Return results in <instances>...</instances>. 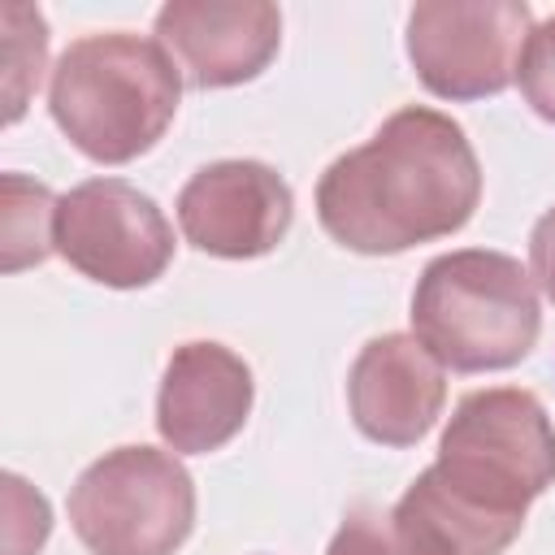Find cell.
<instances>
[{
	"instance_id": "cell-11",
	"label": "cell",
	"mask_w": 555,
	"mask_h": 555,
	"mask_svg": "<svg viewBox=\"0 0 555 555\" xmlns=\"http://www.w3.org/2000/svg\"><path fill=\"white\" fill-rule=\"evenodd\" d=\"M256 382L243 356L221 343H182L173 347L160 395H156V429L178 455H208L225 447L251 416Z\"/></svg>"
},
{
	"instance_id": "cell-4",
	"label": "cell",
	"mask_w": 555,
	"mask_h": 555,
	"mask_svg": "<svg viewBox=\"0 0 555 555\" xmlns=\"http://www.w3.org/2000/svg\"><path fill=\"white\" fill-rule=\"evenodd\" d=\"M542 330L533 278L507 251L460 247L434 256L412 291V338L455 373L520 364Z\"/></svg>"
},
{
	"instance_id": "cell-14",
	"label": "cell",
	"mask_w": 555,
	"mask_h": 555,
	"mask_svg": "<svg viewBox=\"0 0 555 555\" xmlns=\"http://www.w3.org/2000/svg\"><path fill=\"white\" fill-rule=\"evenodd\" d=\"M325 555H434V551L395 516V507H356L330 538Z\"/></svg>"
},
{
	"instance_id": "cell-12",
	"label": "cell",
	"mask_w": 555,
	"mask_h": 555,
	"mask_svg": "<svg viewBox=\"0 0 555 555\" xmlns=\"http://www.w3.org/2000/svg\"><path fill=\"white\" fill-rule=\"evenodd\" d=\"M4 208H0V230H4V273H17L26 264L48 260L52 247V225H56V195L43 182H30L22 173H4Z\"/></svg>"
},
{
	"instance_id": "cell-2",
	"label": "cell",
	"mask_w": 555,
	"mask_h": 555,
	"mask_svg": "<svg viewBox=\"0 0 555 555\" xmlns=\"http://www.w3.org/2000/svg\"><path fill=\"white\" fill-rule=\"evenodd\" d=\"M477 199L481 165L464 126L408 104L369 143L330 160L317 182V221L347 251L399 256L464 230Z\"/></svg>"
},
{
	"instance_id": "cell-17",
	"label": "cell",
	"mask_w": 555,
	"mask_h": 555,
	"mask_svg": "<svg viewBox=\"0 0 555 555\" xmlns=\"http://www.w3.org/2000/svg\"><path fill=\"white\" fill-rule=\"evenodd\" d=\"M529 264H533V282L555 304V208H546L529 234Z\"/></svg>"
},
{
	"instance_id": "cell-10",
	"label": "cell",
	"mask_w": 555,
	"mask_h": 555,
	"mask_svg": "<svg viewBox=\"0 0 555 555\" xmlns=\"http://www.w3.org/2000/svg\"><path fill=\"white\" fill-rule=\"evenodd\" d=\"M442 364L412 334L369 338L347 373V408L356 429L382 447H416L442 416Z\"/></svg>"
},
{
	"instance_id": "cell-15",
	"label": "cell",
	"mask_w": 555,
	"mask_h": 555,
	"mask_svg": "<svg viewBox=\"0 0 555 555\" xmlns=\"http://www.w3.org/2000/svg\"><path fill=\"white\" fill-rule=\"evenodd\" d=\"M52 533L48 499L17 473H4V555H39Z\"/></svg>"
},
{
	"instance_id": "cell-13",
	"label": "cell",
	"mask_w": 555,
	"mask_h": 555,
	"mask_svg": "<svg viewBox=\"0 0 555 555\" xmlns=\"http://www.w3.org/2000/svg\"><path fill=\"white\" fill-rule=\"evenodd\" d=\"M4 121H17L30 91L39 87L43 56H48V26L43 13L30 4H4Z\"/></svg>"
},
{
	"instance_id": "cell-8",
	"label": "cell",
	"mask_w": 555,
	"mask_h": 555,
	"mask_svg": "<svg viewBox=\"0 0 555 555\" xmlns=\"http://www.w3.org/2000/svg\"><path fill=\"white\" fill-rule=\"evenodd\" d=\"M295 221V195L264 160H212L178 191V225L195 251L221 260L269 256Z\"/></svg>"
},
{
	"instance_id": "cell-7",
	"label": "cell",
	"mask_w": 555,
	"mask_h": 555,
	"mask_svg": "<svg viewBox=\"0 0 555 555\" xmlns=\"http://www.w3.org/2000/svg\"><path fill=\"white\" fill-rule=\"evenodd\" d=\"M52 247L82 278L134 291L152 286L173 260V225L160 204L121 178H87L56 199Z\"/></svg>"
},
{
	"instance_id": "cell-1",
	"label": "cell",
	"mask_w": 555,
	"mask_h": 555,
	"mask_svg": "<svg viewBox=\"0 0 555 555\" xmlns=\"http://www.w3.org/2000/svg\"><path fill=\"white\" fill-rule=\"evenodd\" d=\"M555 486V425L533 390L490 386L455 403L438 460L395 516L434 555H503L538 494Z\"/></svg>"
},
{
	"instance_id": "cell-3",
	"label": "cell",
	"mask_w": 555,
	"mask_h": 555,
	"mask_svg": "<svg viewBox=\"0 0 555 555\" xmlns=\"http://www.w3.org/2000/svg\"><path fill=\"white\" fill-rule=\"evenodd\" d=\"M182 100V69L160 39L130 30L74 39L52 69L56 130L95 165H126L160 143Z\"/></svg>"
},
{
	"instance_id": "cell-5",
	"label": "cell",
	"mask_w": 555,
	"mask_h": 555,
	"mask_svg": "<svg viewBox=\"0 0 555 555\" xmlns=\"http://www.w3.org/2000/svg\"><path fill=\"white\" fill-rule=\"evenodd\" d=\"M69 525L91 555H173L195 529V481L169 451H104L69 486Z\"/></svg>"
},
{
	"instance_id": "cell-9",
	"label": "cell",
	"mask_w": 555,
	"mask_h": 555,
	"mask_svg": "<svg viewBox=\"0 0 555 555\" xmlns=\"http://www.w3.org/2000/svg\"><path fill=\"white\" fill-rule=\"evenodd\" d=\"M156 35L195 91L238 87L282 48V13L269 0H169Z\"/></svg>"
},
{
	"instance_id": "cell-16",
	"label": "cell",
	"mask_w": 555,
	"mask_h": 555,
	"mask_svg": "<svg viewBox=\"0 0 555 555\" xmlns=\"http://www.w3.org/2000/svg\"><path fill=\"white\" fill-rule=\"evenodd\" d=\"M516 82H520L525 104L542 121L555 126V13L529 30L525 52H520V65H516Z\"/></svg>"
},
{
	"instance_id": "cell-6",
	"label": "cell",
	"mask_w": 555,
	"mask_h": 555,
	"mask_svg": "<svg viewBox=\"0 0 555 555\" xmlns=\"http://www.w3.org/2000/svg\"><path fill=\"white\" fill-rule=\"evenodd\" d=\"M529 30L520 0H425L408 13V61L438 100H486L512 87Z\"/></svg>"
}]
</instances>
